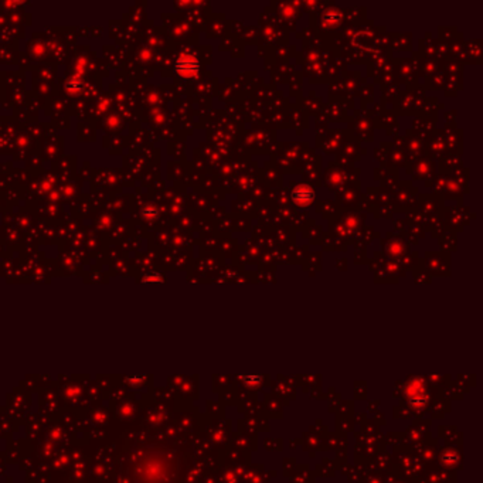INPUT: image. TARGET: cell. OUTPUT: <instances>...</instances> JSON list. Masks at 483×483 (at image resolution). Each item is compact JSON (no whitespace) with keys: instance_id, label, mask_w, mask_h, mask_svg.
Instances as JSON below:
<instances>
[{"instance_id":"cell-2","label":"cell","mask_w":483,"mask_h":483,"mask_svg":"<svg viewBox=\"0 0 483 483\" xmlns=\"http://www.w3.org/2000/svg\"><path fill=\"white\" fill-rule=\"evenodd\" d=\"M314 199V190L309 186H298L292 193V200L299 207H307Z\"/></svg>"},{"instance_id":"cell-1","label":"cell","mask_w":483,"mask_h":483,"mask_svg":"<svg viewBox=\"0 0 483 483\" xmlns=\"http://www.w3.org/2000/svg\"><path fill=\"white\" fill-rule=\"evenodd\" d=\"M199 68H200L199 60H197L196 57H193V55H189V54L180 55V57L177 58L176 64H175V71H176L180 77H184V78H189V77H193V75H196V74H197V71H199Z\"/></svg>"},{"instance_id":"cell-3","label":"cell","mask_w":483,"mask_h":483,"mask_svg":"<svg viewBox=\"0 0 483 483\" xmlns=\"http://www.w3.org/2000/svg\"><path fill=\"white\" fill-rule=\"evenodd\" d=\"M142 215L145 218H154L157 215V208L153 206H147V207L142 208Z\"/></svg>"}]
</instances>
